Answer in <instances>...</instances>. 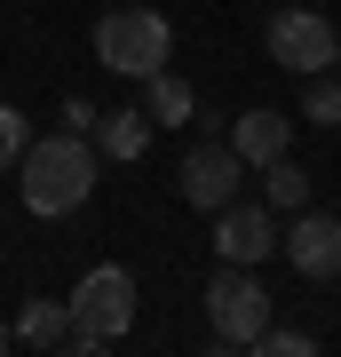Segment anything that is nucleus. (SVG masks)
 <instances>
[{
    "label": "nucleus",
    "mask_w": 341,
    "mask_h": 357,
    "mask_svg": "<svg viewBox=\"0 0 341 357\" xmlns=\"http://www.w3.org/2000/svg\"><path fill=\"white\" fill-rule=\"evenodd\" d=\"M143 143H151V112H143V103L96 119V159H143Z\"/></svg>",
    "instance_id": "nucleus-10"
},
{
    "label": "nucleus",
    "mask_w": 341,
    "mask_h": 357,
    "mask_svg": "<svg viewBox=\"0 0 341 357\" xmlns=\"http://www.w3.org/2000/svg\"><path fill=\"white\" fill-rule=\"evenodd\" d=\"M238 175H246V159L230 151V143H215V135H206V143H190V151H183L175 191L199 206V215H215V206H230V199H238Z\"/></svg>",
    "instance_id": "nucleus-6"
},
{
    "label": "nucleus",
    "mask_w": 341,
    "mask_h": 357,
    "mask_svg": "<svg viewBox=\"0 0 341 357\" xmlns=\"http://www.w3.org/2000/svg\"><path fill=\"white\" fill-rule=\"evenodd\" d=\"M215 255L222 262H238V270H254V262H270L278 255V206H215Z\"/></svg>",
    "instance_id": "nucleus-8"
},
{
    "label": "nucleus",
    "mask_w": 341,
    "mask_h": 357,
    "mask_svg": "<svg viewBox=\"0 0 341 357\" xmlns=\"http://www.w3.org/2000/svg\"><path fill=\"white\" fill-rule=\"evenodd\" d=\"M24 143H32V135H24V112H16V103H0V175L24 159Z\"/></svg>",
    "instance_id": "nucleus-16"
},
{
    "label": "nucleus",
    "mask_w": 341,
    "mask_h": 357,
    "mask_svg": "<svg viewBox=\"0 0 341 357\" xmlns=\"http://www.w3.org/2000/svg\"><path fill=\"white\" fill-rule=\"evenodd\" d=\"M222 143L246 159V175H254V167H270V159H286V151H294V112H238Z\"/></svg>",
    "instance_id": "nucleus-9"
},
{
    "label": "nucleus",
    "mask_w": 341,
    "mask_h": 357,
    "mask_svg": "<svg viewBox=\"0 0 341 357\" xmlns=\"http://www.w3.org/2000/svg\"><path fill=\"white\" fill-rule=\"evenodd\" d=\"M96 56H103V72H119V79H151L167 56H175V24H167L159 8H103L96 16Z\"/></svg>",
    "instance_id": "nucleus-3"
},
{
    "label": "nucleus",
    "mask_w": 341,
    "mask_h": 357,
    "mask_svg": "<svg viewBox=\"0 0 341 357\" xmlns=\"http://www.w3.org/2000/svg\"><path fill=\"white\" fill-rule=\"evenodd\" d=\"M270 326V294L254 270L222 262L215 278H206V333H215V349H254V333Z\"/></svg>",
    "instance_id": "nucleus-4"
},
{
    "label": "nucleus",
    "mask_w": 341,
    "mask_h": 357,
    "mask_svg": "<svg viewBox=\"0 0 341 357\" xmlns=\"http://www.w3.org/2000/svg\"><path fill=\"white\" fill-rule=\"evenodd\" d=\"M16 167H24V215H40V222L79 215L88 191H96V143L72 135V128L24 143V159H16Z\"/></svg>",
    "instance_id": "nucleus-1"
},
{
    "label": "nucleus",
    "mask_w": 341,
    "mask_h": 357,
    "mask_svg": "<svg viewBox=\"0 0 341 357\" xmlns=\"http://www.w3.org/2000/svg\"><path fill=\"white\" fill-rule=\"evenodd\" d=\"M254 175H262V206H278V215L310 206V175L294 167V151H286V159H270V167H254Z\"/></svg>",
    "instance_id": "nucleus-13"
},
{
    "label": "nucleus",
    "mask_w": 341,
    "mask_h": 357,
    "mask_svg": "<svg viewBox=\"0 0 341 357\" xmlns=\"http://www.w3.org/2000/svg\"><path fill=\"white\" fill-rule=\"evenodd\" d=\"M278 255L302 270V278H341V222L317 215V206H294L278 230Z\"/></svg>",
    "instance_id": "nucleus-7"
},
{
    "label": "nucleus",
    "mask_w": 341,
    "mask_h": 357,
    "mask_svg": "<svg viewBox=\"0 0 341 357\" xmlns=\"http://www.w3.org/2000/svg\"><path fill=\"white\" fill-rule=\"evenodd\" d=\"M262 48H270L278 72L310 79V72H333V48H341V40H333V24H326L317 8H278V16L262 24Z\"/></svg>",
    "instance_id": "nucleus-5"
},
{
    "label": "nucleus",
    "mask_w": 341,
    "mask_h": 357,
    "mask_svg": "<svg viewBox=\"0 0 341 357\" xmlns=\"http://www.w3.org/2000/svg\"><path fill=\"white\" fill-rule=\"evenodd\" d=\"M72 326H63V349L72 357H103L127 342V326H135V278H127L119 262H96L88 278L72 286Z\"/></svg>",
    "instance_id": "nucleus-2"
},
{
    "label": "nucleus",
    "mask_w": 341,
    "mask_h": 357,
    "mask_svg": "<svg viewBox=\"0 0 341 357\" xmlns=\"http://www.w3.org/2000/svg\"><path fill=\"white\" fill-rule=\"evenodd\" d=\"M294 112H302V119H317V128H341V72H310Z\"/></svg>",
    "instance_id": "nucleus-14"
},
{
    "label": "nucleus",
    "mask_w": 341,
    "mask_h": 357,
    "mask_svg": "<svg viewBox=\"0 0 341 357\" xmlns=\"http://www.w3.org/2000/svg\"><path fill=\"white\" fill-rule=\"evenodd\" d=\"M8 326H16V342H24V349H63V326H72V310H63V302H24Z\"/></svg>",
    "instance_id": "nucleus-12"
},
{
    "label": "nucleus",
    "mask_w": 341,
    "mask_h": 357,
    "mask_svg": "<svg viewBox=\"0 0 341 357\" xmlns=\"http://www.w3.org/2000/svg\"><path fill=\"white\" fill-rule=\"evenodd\" d=\"M333 72H341V48H333Z\"/></svg>",
    "instance_id": "nucleus-19"
},
{
    "label": "nucleus",
    "mask_w": 341,
    "mask_h": 357,
    "mask_svg": "<svg viewBox=\"0 0 341 357\" xmlns=\"http://www.w3.org/2000/svg\"><path fill=\"white\" fill-rule=\"evenodd\" d=\"M96 119H103V103H88V96H63V128H72V135H88V143H96Z\"/></svg>",
    "instance_id": "nucleus-17"
},
{
    "label": "nucleus",
    "mask_w": 341,
    "mask_h": 357,
    "mask_svg": "<svg viewBox=\"0 0 341 357\" xmlns=\"http://www.w3.org/2000/svg\"><path fill=\"white\" fill-rule=\"evenodd\" d=\"M143 112H151V128H183V119H199V96H190V79L183 72H151L143 79Z\"/></svg>",
    "instance_id": "nucleus-11"
},
{
    "label": "nucleus",
    "mask_w": 341,
    "mask_h": 357,
    "mask_svg": "<svg viewBox=\"0 0 341 357\" xmlns=\"http://www.w3.org/2000/svg\"><path fill=\"white\" fill-rule=\"evenodd\" d=\"M254 349H262V357H317V333H294V326H262V333H254Z\"/></svg>",
    "instance_id": "nucleus-15"
},
{
    "label": "nucleus",
    "mask_w": 341,
    "mask_h": 357,
    "mask_svg": "<svg viewBox=\"0 0 341 357\" xmlns=\"http://www.w3.org/2000/svg\"><path fill=\"white\" fill-rule=\"evenodd\" d=\"M0 349H16V326H8V318H0Z\"/></svg>",
    "instance_id": "nucleus-18"
}]
</instances>
